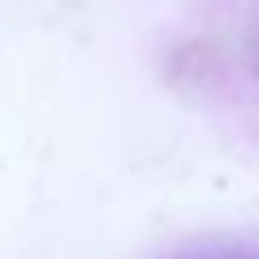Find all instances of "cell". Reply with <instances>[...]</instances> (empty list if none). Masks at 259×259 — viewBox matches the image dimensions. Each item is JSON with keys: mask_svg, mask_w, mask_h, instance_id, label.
<instances>
[{"mask_svg": "<svg viewBox=\"0 0 259 259\" xmlns=\"http://www.w3.org/2000/svg\"><path fill=\"white\" fill-rule=\"evenodd\" d=\"M168 259H259L255 242H238V238H203L190 246L173 250Z\"/></svg>", "mask_w": 259, "mask_h": 259, "instance_id": "cell-1", "label": "cell"}]
</instances>
